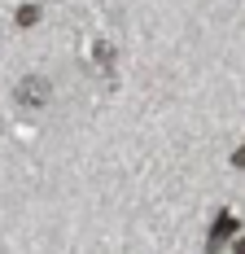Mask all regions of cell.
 <instances>
[{"label": "cell", "mask_w": 245, "mask_h": 254, "mask_svg": "<svg viewBox=\"0 0 245 254\" xmlns=\"http://www.w3.org/2000/svg\"><path fill=\"white\" fill-rule=\"evenodd\" d=\"M44 101H49V83L40 75H26L18 83V105H44Z\"/></svg>", "instance_id": "obj_1"}, {"label": "cell", "mask_w": 245, "mask_h": 254, "mask_svg": "<svg viewBox=\"0 0 245 254\" xmlns=\"http://www.w3.org/2000/svg\"><path fill=\"white\" fill-rule=\"evenodd\" d=\"M232 232H237V219H232V215H219V219H215V232H210V241H206V250L215 254L223 241L232 237Z\"/></svg>", "instance_id": "obj_2"}, {"label": "cell", "mask_w": 245, "mask_h": 254, "mask_svg": "<svg viewBox=\"0 0 245 254\" xmlns=\"http://www.w3.org/2000/svg\"><path fill=\"white\" fill-rule=\"evenodd\" d=\"M40 22V4H22L18 9V26H35Z\"/></svg>", "instance_id": "obj_3"}, {"label": "cell", "mask_w": 245, "mask_h": 254, "mask_svg": "<svg viewBox=\"0 0 245 254\" xmlns=\"http://www.w3.org/2000/svg\"><path fill=\"white\" fill-rule=\"evenodd\" d=\"M232 167H237V171H245V145H241L237 153H232Z\"/></svg>", "instance_id": "obj_4"}, {"label": "cell", "mask_w": 245, "mask_h": 254, "mask_svg": "<svg viewBox=\"0 0 245 254\" xmlns=\"http://www.w3.org/2000/svg\"><path fill=\"white\" fill-rule=\"evenodd\" d=\"M232 254H245V237H237V246H232Z\"/></svg>", "instance_id": "obj_5"}]
</instances>
